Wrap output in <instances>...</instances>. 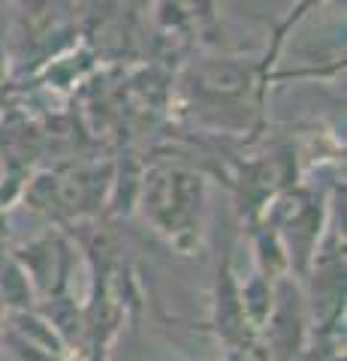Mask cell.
Instances as JSON below:
<instances>
[{
    "label": "cell",
    "mask_w": 347,
    "mask_h": 361,
    "mask_svg": "<svg viewBox=\"0 0 347 361\" xmlns=\"http://www.w3.org/2000/svg\"><path fill=\"white\" fill-rule=\"evenodd\" d=\"M142 214L178 250H190L203 235V175L184 166H154L142 180Z\"/></svg>",
    "instance_id": "obj_1"
}]
</instances>
